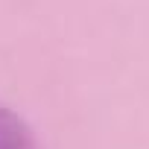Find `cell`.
Instances as JSON below:
<instances>
[{
	"instance_id": "cell-1",
	"label": "cell",
	"mask_w": 149,
	"mask_h": 149,
	"mask_svg": "<svg viewBox=\"0 0 149 149\" xmlns=\"http://www.w3.org/2000/svg\"><path fill=\"white\" fill-rule=\"evenodd\" d=\"M0 149H38L26 120L3 102H0Z\"/></svg>"
}]
</instances>
